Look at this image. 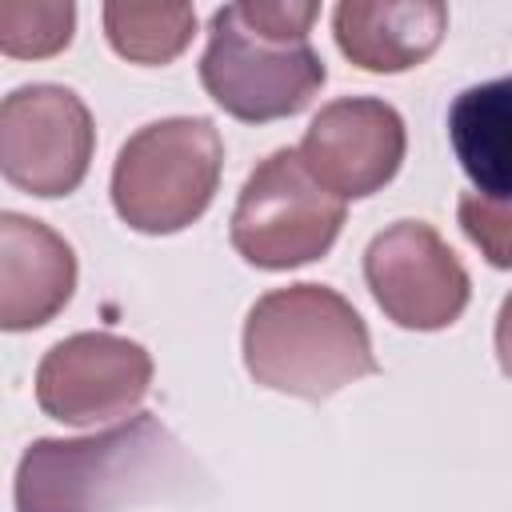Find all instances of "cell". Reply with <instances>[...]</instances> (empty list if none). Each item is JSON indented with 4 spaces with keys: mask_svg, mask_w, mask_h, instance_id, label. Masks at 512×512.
I'll list each match as a JSON object with an SVG mask.
<instances>
[{
    "mask_svg": "<svg viewBox=\"0 0 512 512\" xmlns=\"http://www.w3.org/2000/svg\"><path fill=\"white\" fill-rule=\"evenodd\" d=\"M204 468L152 416L84 440H36L16 468V512H124L128 504L184 500Z\"/></svg>",
    "mask_w": 512,
    "mask_h": 512,
    "instance_id": "6da1fadb",
    "label": "cell"
},
{
    "mask_svg": "<svg viewBox=\"0 0 512 512\" xmlns=\"http://www.w3.org/2000/svg\"><path fill=\"white\" fill-rule=\"evenodd\" d=\"M316 4H228L208 24L200 84L236 120L264 124L296 116L324 84L308 44Z\"/></svg>",
    "mask_w": 512,
    "mask_h": 512,
    "instance_id": "7a4b0ae2",
    "label": "cell"
},
{
    "mask_svg": "<svg viewBox=\"0 0 512 512\" xmlns=\"http://www.w3.org/2000/svg\"><path fill=\"white\" fill-rule=\"evenodd\" d=\"M244 364L256 384L304 400H328L380 368L360 312L320 284L276 288L252 304Z\"/></svg>",
    "mask_w": 512,
    "mask_h": 512,
    "instance_id": "3957f363",
    "label": "cell"
},
{
    "mask_svg": "<svg viewBox=\"0 0 512 512\" xmlns=\"http://www.w3.org/2000/svg\"><path fill=\"white\" fill-rule=\"evenodd\" d=\"M220 164L224 144L212 120H156L120 148L112 168V204L136 232H180L212 204Z\"/></svg>",
    "mask_w": 512,
    "mask_h": 512,
    "instance_id": "277c9868",
    "label": "cell"
},
{
    "mask_svg": "<svg viewBox=\"0 0 512 512\" xmlns=\"http://www.w3.org/2000/svg\"><path fill=\"white\" fill-rule=\"evenodd\" d=\"M344 224V200L328 192L300 152H272L244 184L232 212V248L256 268H296L324 256Z\"/></svg>",
    "mask_w": 512,
    "mask_h": 512,
    "instance_id": "5b68a950",
    "label": "cell"
},
{
    "mask_svg": "<svg viewBox=\"0 0 512 512\" xmlns=\"http://www.w3.org/2000/svg\"><path fill=\"white\" fill-rule=\"evenodd\" d=\"M92 116L72 88L32 84L0 104V168L32 196H68L92 160Z\"/></svg>",
    "mask_w": 512,
    "mask_h": 512,
    "instance_id": "8992f818",
    "label": "cell"
},
{
    "mask_svg": "<svg viewBox=\"0 0 512 512\" xmlns=\"http://www.w3.org/2000/svg\"><path fill=\"white\" fill-rule=\"evenodd\" d=\"M364 280L400 328H448L468 304V272L424 220L384 228L364 252Z\"/></svg>",
    "mask_w": 512,
    "mask_h": 512,
    "instance_id": "52a82bcc",
    "label": "cell"
},
{
    "mask_svg": "<svg viewBox=\"0 0 512 512\" xmlns=\"http://www.w3.org/2000/svg\"><path fill=\"white\" fill-rule=\"evenodd\" d=\"M152 384V356L112 332H80L48 348L36 368V400L52 420L96 424L132 412Z\"/></svg>",
    "mask_w": 512,
    "mask_h": 512,
    "instance_id": "ba28073f",
    "label": "cell"
},
{
    "mask_svg": "<svg viewBox=\"0 0 512 512\" xmlns=\"http://www.w3.org/2000/svg\"><path fill=\"white\" fill-rule=\"evenodd\" d=\"M300 160L340 200L372 196L404 160V120L392 104L372 96L336 100L308 124Z\"/></svg>",
    "mask_w": 512,
    "mask_h": 512,
    "instance_id": "9c48e42d",
    "label": "cell"
},
{
    "mask_svg": "<svg viewBox=\"0 0 512 512\" xmlns=\"http://www.w3.org/2000/svg\"><path fill=\"white\" fill-rule=\"evenodd\" d=\"M76 256L72 248L16 212L0 216V324L8 332L48 324L72 296Z\"/></svg>",
    "mask_w": 512,
    "mask_h": 512,
    "instance_id": "30bf717a",
    "label": "cell"
},
{
    "mask_svg": "<svg viewBox=\"0 0 512 512\" xmlns=\"http://www.w3.org/2000/svg\"><path fill=\"white\" fill-rule=\"evenodd\" d=\"M340 52L368 72H404L428 60L448 28V8L436 0L416 4H364L348 0L332 12Z\"/></svg>",
    "mask_w": 512,
    "mask_h": 512,
    "instance_id": "8fae6325",
    "label": "cell"
},
{
    "mask_svg": "<svg viewBox=\"0 0 512 512\" xmlns=\"http://www.w3.org/2000/svg\"><path fill=\"white\" fill-rule=\"evenodd\" d=\"M448 140L476 196L512 204V76L460 92L448 108Z\"/></svg>",
    "mask_w": 512,
    "mask_h": 512,
    "instance_id": "7c38bea8",
    "label": "cell"
},
{
    "mask_svg": "<svg viewBox=\"0 0 512 512\" xmlns=\"http://www.w3.org/2000/svg\"><path fill=\"white\" fill-rule=\"evenodd\" d=\"M108 44L136 64H168L192 40L196 12L188 4H108Z\"/></svg>",
    "mask_w": 512,
    "mask_h": 512,
    "instance_id": "4fadbf2b",
    "label": "cell"
},
{
    "mask_svg": "<svg viewBox=\"0 0 512 512\" xmlns=\"http://www.w3.org/2000/svg\"><path fill=\"white\" fill-rule=\"evenodd\" d=\"M72 4H0V48L12 56H48L72 40Z\"/></svg>",
    "mask_w": 512,
    "mask_h": 512,
    "instance_id": "5bb4252c",
    "label": "cell"
},
{
    "mask_svg": "<svg viewBox=\"0 0 512 512\" xmlns=\"http://www.w3.org/2000/svg\"><path fill=\"white\" fill-rule=\"evenodd\" d=\"M460 228L488 256V264L512 268V204L464 196L460 200Z\"/></svg>",
    "mask_w": 512,
    "mask_h": 512,
    "instance_id": "9a60e30c",
    "label": "cell"
},
{
    "mask_svg": "<svg viewBox=\"0 0 512 512\" xmlns=\"http://www.w3.org/2000/svg\"><path fill=\"white\" fill-rule=\"evenodd\" d=\"M496 356L504 376H512V296L500 304V316H496Z\"/></svg>",
    "mask_w": 512,
    "mask_h": 512,
    "instance_id": "2e32d148",
    "label": "cell"
}]
</instances>
